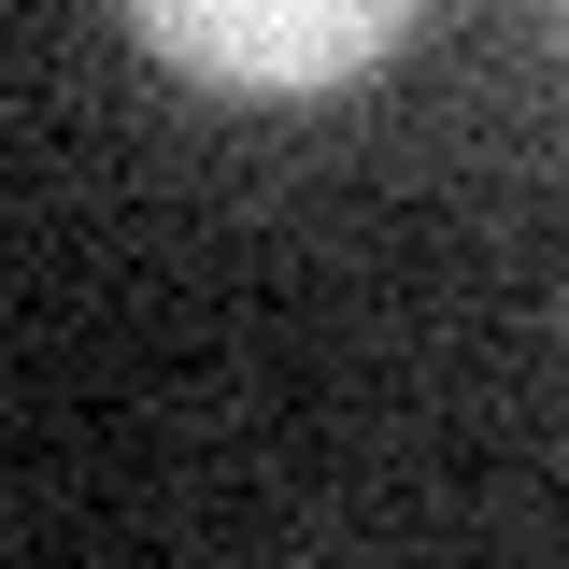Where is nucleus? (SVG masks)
I'll return each mask as SVG.
<instances>
[{
  "instance_id": "f257e3e1",
  "label": "nucleus",
  "mask_w": 569,
  "mask_h": 569,
  "mask_svg": "<svg viewBox=\"0 0 569 569\" xmlns=\"http://www.w3.org/2000/svg\"><path fill=\"white\" fill-rule=\"evenodd\" d=\"M413 0H129V29L171 71L200 86H257V100H299V86H342L399 43Z\"/></svg>"
}]
</instances>
